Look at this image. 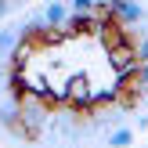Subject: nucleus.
I'll return each mask as SVG.
<instances>
[{
  "label": "nucleus",
  "instance_id": "f257e3e1",
  "mask_svg": "<svg viewBox=\"0 0 148 148\" xmlns=\"http://www.w3.org/2000/svg\"><path fill=\"white\" fill-rule=\"evenodd\" d=\"M108 65H112V72L116 76H130V72H137V43H123V47H116V51H108Z\"/></svg>",
  "mask_w": 148,
  "mask_h": 148
},
{
  "label": "nucleus",
  "instance_id": "f03ea898",
  "mask_svg": "<svg viewBox=\"0 0 148 148\" xmlns=\"http://www.w3.org/2000/svg\"><path fill=\"white\" fill-rule=\"evenodd\" d=\"M108 7H112V18L116 22H119V25H137V22H145V7L141 4H127V0H112V4H108Z\"/></svg>",
  "mask_w": 148,
  "mask_h": 148
},
{
  "label": "nucleus",
  "instance_id": "423d86ee",
  "mask_svg": "<svg viewBox=\"0 0 148 148\" xmlns=\"http://www.w3.org/2000/svg\"><path fill=\"white\" fill-rule=\"evenodd\" d=\"M137 62L148 65V36H145V40H137Z\"/></svg>",
  "mask_w": 148,
  "mask_h": 148
},
{
  "label": "nucleus",
  "instance_id": "0eeeda50",
  "mask_svg": "<svg viewBox=\"0 0 148 148\" xmlns=\"http://www.w3.org/2000/svg\"><path fill=\"white\" fill-rule=\"evenodd\" d=\"M137 79H141V87L148 90V65H137Z\"/></svg>",
  "mask_w": 148,
  "mask_h": 148
},
{
  "label": "nucleus",
  "instance_id": "39448f33",
  "mask_svg": "<svg viewBox=\"0 0 148 148\" xmlns=\"http://www.w3.org/2000/svg\"><path fill=\"white\" fill-rule=\"evenodd\" d=\"M72 14H94V0H72Z\"/></svg>",
  "mask_w": 148,
  "mask_h": 148
},
{
  "label": "nucleus",
  "instance_id": "7ed1b4c3",
  "mask_svg": "<svg viewBox=\"0 0 148 148\" xmlns=\"http://www.w3.org/2000/svg\"><path fill=\"white\" fill-rule=\"evenodd\" d=\"M69 7L65 4H47L43 7V22H47V29H65V22H69Z\"/></svg>",
  "mask_w": 148,
  "mask_h": 148
},
{
  "label": "nucleus",
  "instance_id": "20e7f679",
  "mask_svg": "<svg viewBox=\"0 0 148 148\" xmlns=\"http://www.w3.org/2000/svg\"><path fill=\"white\" fill-rule=\"evenodd\" d=\"M108 148H130L134 145V130L130 127H119V130H108Z\"/></svg>",
  "mask_w": 148,
  "mask_h": 148
},
{
  "label": "nucleus",
  "instance_id": "6e6552de",
  "mask_svg": "<svg viewBox=\"0 0 148 148\" xmlns=\"http://www.w3.org/2000/svg\"><path fill=\"white\" fill-rule=\"evenodd\" d=\"M145 108H148V98H145Z\"/></svg>",
  "mask_w": 148,
  "mask_h": 148
}]
</instances>
